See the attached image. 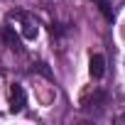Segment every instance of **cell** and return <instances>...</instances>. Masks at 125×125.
I'll list each match as a JSON object with an SVG mask.
<instances>
[{
	"instance_id": "obj_1",
	"label": "cell",
	"mask_w": 125,
	"mask_h": 125,
	"mask_svg": "<svg viewBox=\"0 0 125 125\" xmlns=\"http://www.w3.org/2000/svg\"><path fill=\"white\" fill-rule=\"evenodd\" d=\"M8 103H10V113H22L25 105H27V93L20 83H12L10 86V93H8Z\"/></svg>"
},
{
	"instance_id": "obj_2",
	"label": "cell",
	"mask_w": 125,
	"mask_h": 125,
	"mask_svg": "<svg viewBox=\"0 0 125 125\" xmlns=\"http://www.w3.org/2000/svg\"><path fill=\"white\" fill-rule=\"evenodd\" d=\"M12 17L20 22V32H22V37H25V39H34V37H37V32H39V30H37V22H34V17H32V15H27V12H15Z\"/></svg>"
},
{
	"instance_id": "obj_3",
	"label": "cell",
	"mask_w": 125,
	"mask_h": 125,
	"mask_svg": "<svg viewBox=\"0 0 125 125\" xmlns=\"http://www.w3.org/2000/svg\"><path fill=\"white\" fill-rule=\"evenodd\" d=\"M105 101H108V96L96 88L93 96H83V98H81V108H83V110H101V108L105 105Z\"/></svg>"
},
{
	"instance_id": "obj_4",
	"label": "cell",
	"mask_w": 125,
	"mask_h": 125,
	"mask_svg": "<svg viewBox=\"0 0 125 125\" xmlns=\"http://www.w3.org/2000/svg\"><path fill=\"white\" fill-rule=\"evenodd\" d=\"M88 74H91L93 79H103V74H105V56H103V54H93V56H91V61H88Z\"/></svg>"
},
{
	"instance_id": "obj_5",
	"label": "cell",
	"mask_w": 125,
	"mask_h": 125,
	"mask_svg": "<svg viewBox=\"0 0 125 125\" xmlns=\"http://www.w3.org/2000/svg\"><path fill=\"white\" fill-rule=\"evenodd\" d=\"M3 37H5V42H8V47H10L12 52H17V54L22 52V44H20V37H17V34L12 32V27H5V30H3Z\"/></svg>"
},
{
	"instance_id": "obj_6",
	"label": "cell",
	"mask_w": 125,
	"mask_h": 125,
	"mask_svg": "<svg viewBox=\"0 0 125 125\" xmlns=\"http://www.w3.org/2000/svg\"><path fill=\"white\" fill-rule=\"evenodd\" d=\"M91 3H96L98 10L103 12V17L113 22V0H91Z\"/></svg>"
}]
</instances>
